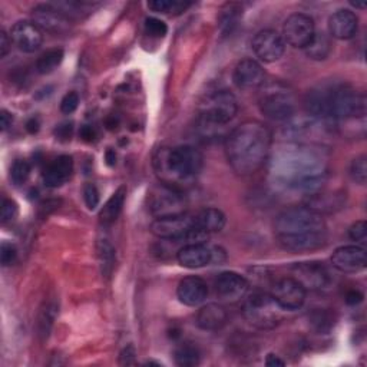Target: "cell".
Returning a JSON list of instances; mask_svg holds the SVG:
<instances>
[{
	"instance_id": "obj_1",
	"label": "cell",
	"mask_w": 367,
	"mask_h": 367,
	"mask_svg": "<svg viewBox=\"0 0 367 367\" xmlns=\"http://www.w3.org/2000/svg\"><path fill=\"white\" fill-rule=\"evenodd\" d=\"M268 173L279 185L307 194L315 192L327 180L329 153L311 143H286L270 155Z\"/></svg>"
},
{
	"instance_id": "obj_2",
	"label": "cell",
	"mask_w": 367,
	"mask_h": 367,
	"mask_svg": "<svg viewBox=\"0 0 367 367\" xmlns=\"http://www.w3.org/2000/svg\"><path fill=\"white\" fill-rule=\"evenodd\" d=\"M307 114L326 124L364 119L366 96L346 82H323L306 95Z\"/></svg>"
},
{
	"instance_id": "obj_3",
	"label": "cell",
	"mask_w": 367,
	"mask_h": 367,
	"mask_svg": "<svg viewBox=\"0 0 367 367\" xmlns=\"http://www.w3.org/2000/svg\"><path fill=\"white\" fill-rule=\"evenodd\" d=\"M272 153V132L258 120L242 122L226 139V155L238 175H251L267 162Z\"/></svg>"
},
{
	"instance_id": "obj_4",
	"label": "cell",
	"mask_w": 367,
	"mask_h": 367,
	"mask_svg": "<svg viewBox=\"0 0 367 367\" xmlns=\"http://www.w3.org/2000/svg\"><path fill=\"white\" fill-rule=\"evenodd\" d=\"M157 171L162 174L165 184L175 181H189L197 177L204 165L203 154L191 145H181L175 148L162 150L155 159Z\"/></svg>"
},
{
	"instance_id": "obj_5",
	"label": "cell",
	"mask_w": 367,
	"mask_h": 367,
	"mask_svg": "<svg viewBox=\"0 0 367 367\" xmlns=\"http://www.w3.org/2000/svg\"><path fill=\"white\" fill-rule=\"evenodd\" d=\"M276 235H299L326 231V221L322 214L306 205L290 207L281 211L274 221Z\"/></svg>"
},
{
	"instance_id": "obj_6",
	"label": "cell",
	"mask_w": 367,
	"mask_h": 367,
	"mask_svg": "<svg viewBox=\"0 0 367 367\" xmlns=\"http://www.w3.org/2000/svg\"><path fill=\"white\" fill-rule=\"evenodd\" d=\"M238 112L237 97L230 91H215L207 95L198 107L203 128H221L235 118Z\"/></svg>"
},
{
	"instance_id": "obj_7",
	"label": "cell",
	"mask_w": 367,
	"mask_h": 367,
	"mask_svg": "<svg viewBox=\"0 0 367 367\" xmlns=\"http://www.w3.org/2000/svg\"><path fill=\"white\" fill-rule=\"evenodd\" d=\"M258 107L265 118L283 122L295 118L297 112V100L286 85L276 82L263 88L258 97Z\"/></svg>"
},
{
	"instance_id": "obj_8",
	"label": "cell",
	"mask_w": 367,
	"mask_h": 367,
	"mask_svg": "<svg viewBox=\"0 0 367 367\" xmlns=\"http://www.w3.org/2000/svg\"><path fill=\"white\" fill-rule=\"evenodd\" d=\"M284 313L286 310H283L267 292H254L242 306L244 319L260 330L277 327L284 319Z\"/></svg>"
},
{
	"instance_id": "obj_9",
	"label": "cell",
	"mask_w": 367,
	"mask_h": 367,
	"mask_svg": "<svg viewBox=\"0 0 367 367\" xmlns=\"http://www.w3.org/2000/svg\"><path fill=\"white\" fill-rule=\"evenodd\" d=\"M194 228H197L195 217L187 212L159 217L151 224V233L155 237L173 241H182Z\"/></svg>"
},
{
	"instance_id": "obj_10",
	"label": "cell",
	"mask_w": 367,
	"mask_h": 367,
	"mask_svg": "<svg viewBox=\"0 0 367 367\" xmlns=\"http://www.w3.org/2000/svg\"><path fill=\"white\" fill-rule=\"evenodd\" d=\"M32 22L42 32L65 35L72 29V19L52 3L38 5L32 10Z\"/></svg>"
},
{
	"instance_id": "obj_11",
	"label": "cell",
	"mask_w": 367,
	"mask_h": 367,
	"mask_svg": "<svg viewBox=\"0 0 367 367\" xmlns=\"http://www.w3.org/2000/svg\"><path fill=\"white\" fill-rule=\"evenodd\" d=\"M150 207L157 218L185 212V201L182 194L175 187H171L168 184H164L151 192Z\"/></svg>"
},
{
	"instance_id": "obj_12",
	"label": "cell",
	"mask_w": 367,
	"mask_h": 367,
	"mask_svg": "<svg viewBox=\"0 0 367 367\" xmlns=\"http://www.w3.org/2000/svg\"><path fill=\"white\" fill-rule=\"evenodd\" d=\"M315 33L314 20L304 13H295L287 17L283 26V39L292 47L304 49Z\"/></svg>"
},
{
	"instance_id": "obj_13",
	"label": "cell",
	"mask_w": 367,
	"mask_h": 367,
	"mask_svg": "<svg viewBox=\"0 0 367 367\" xmlns=\"http://www.w3.org/2000/svg\"><path fill=\"white\" fill-rule=\"evenodd\" d=\"M270 296L286 311H295L306 302V288L292 277L281 279L273 284Z\"/></svg>"
},
{
	"instance_id": "obj_14",
	"label": "cell",
	"mask_w": 367,
	"mask_h": 367,
	"mask_svg": "<svg viewBox=\"0 0 367 367\" xmlns=\"http://www.w3.org/2000/svg\"><path fill=\"white\" fill-rule=\"evenodd\" d=\"M295 277L306 290H325L331 284V276L326 265L319 261L297 263L291 267Z\"/></svg>"
},
{
	"instance_id": "obj_15",
	"label": "cell",
	"mask_w": 367,
	"mask_h": 367,
	"mask_svg": "<svg viewBox=\"0 0 367 367\" xmlns=\"http://www.w3.org/2000/svg\"><path fill=\"white\" fill-rule=\"evenodd\" d=\"M253 52L264 63H273L279 61L286 51V42L283 36L272 29H265L258 32L253 42Z\"/></svg>"
},
{
	"instance_id": "obj_16",
	"label": "cell",
	"mask_w": 367,
	"mask_h": 367,
	"mask_svg": "<svg viewBox=\"0 0 367 367\" xmlns=\"http://www.w3.org/2000/svg\"><path fill=\"white\" fill-rule=\"evenodd\" d=\"M215 295L226 303H237L246 297L249 291V281L234 272H224L218 274L214 281Z\"/></svg>"
},
{
	"instance_id": "obj_17",
	"label": "cell",
	"mask_w": 367,
	"mask_h": 367,
	"mask_svg": "<svg viewBox=\"0 0 367 367\" xmlns=\"http://www.w3.org/2000/svg\"><path fill=\"white\" fill-rule=\"evenodd\" d=\"M10 38L19 51L24 54H33L39 51L43 43V32L32 20H20L15 23Z\"/></svg>"
},
{
	"instance_id": "obj_18",
	"label": "cell",
	"mask_w": 367,
	"mask_h": 367,
	"mask_svg": "<svg viewBox=\"0 0 367 367\" xmlns=\"http://www.w3.org/2000/svg\"><path fill=\"white\" fill-rule=\"evenodd\" d=\"M330 261L336 270L341 273H359L364 270L367 263L366 250L359 246H343L333 253Z\"/></svg>"
},
{
	"instance_id": "obj_19",
	"label": "cell",
	"mask_w": 367,
	"mask_h": 367,
	"mask_svg": "<svg viewBox=\"0 0 367 367\" xmlns=\"http://www.w3.org/2000/svg\"><path fill=\"white\" fill-rule=\"evenodd\" d=\"M279 246L291 253H307L319 250L326 246L327 234L311 233V234H299V235H276Z\"/></svg>"
},
{
	"instance_id": "obj_20",
	"label": "cell",
	"mask_w": 367,
	"mask_h": 367,
	"mask_svg": "<svg viewBox=\"0 0 367 367\" xmlns=\"http://www.w3.org/2000/svg\"><path fill=\"white\" fill-rule=\"evenodd\" d=\"M265 73L263 66L254 59H242L234 69L233 81L237 88L249 91L264 85Z\"/></svg>"
},
{
	"instance_id": "obj_21",
	"label": "cell",
	"mask_w": 367,
	"mask_h": 367,
	"mask_svg": "<svg viewBox=\"0 0 367 367\" xmlns=\"http://www.w3.org/2000/svg\"><path fill=\"white\" fill-rule=\"evenodd\" d=\"M359 29V17L349 9H340L329 19V33L334 39L349 40L354 38Z\"/></svg>"
},
{
	"instance_id": "obj_22",
	"label": "cell",
	"mask_w": 367,
	"mask_h": 367,
	"mask_svg": "<svg viewBox=\"0 0 367 367\" xmlns=\"http://www.w3.org/2000/svg\"><path fill=\"white\" fill-rule=\"evenodd\" d=\"M346 203V194L343 191H334V192H310L307 194L304 205L310 210L319 212V214H330L340 208L345 207Z\"/></svg>"
},
{
	"instance_id": "obj_23",
	"label": "cell",
	"mask_w": 367,
	"mask_h": 367,
	"mask_svg": "<svg viewBox=\"0 0 367 367\" xmlns=\"http://www.w3.org/2000/svg\"><path fill=\"white\" fill-rule=\"evenodd\" d=\"M177 296L180 302L185 306L189 307L200 306L205 302L208 296V286L203 279L189 276L180 281L177 288Z\"/></svg>"
},
{
	"instance_id": "obj_24",
	"label": "cell",
	"mask_w": 367,
	"mask_h": 367,
	"mask_svg": "<svg viewBox=\"0 0 367 367\" xmlns=\"http://www.w3.org/2000/svg\"><path fill=\"white\" fill-rule=\"evenodd\" d=\"M73 173V159L69 155H61L47 165L43 173V182L49 188L62 187L69 181Z\"/></svg>"
},
{
	"instance_id": "obj_25",
	"label": "cell",
	"mask_w": 367,
	"mask_h": 367,
	"mask_svg": "<svg viewBox=\"0 0 367 367\" xmlns=\"http://www.w3.org/2000/svg\"><path fill=\"white\" fill-rule=\"evenodd\" d=\"M178 263L185 268H201L211 264L212 253L205 244H185L177 254Z\"/></svg>"
},
{
	"instance_id": "obj_26",
	"label": "cell",
	"mask_w": 367,
	"mask_h": 367,
	"mask_svg": "<svg viewBox=\"0 0 367 367\" xmlns=\"http://www.w3.org/2000/svg\"><path fill=\"white\" fill-rule=\"evenodd\" d=\"M227 320H228L227 310L221 304L217 303H210L201 307L197 314V319H195L197 326L201 330H207V331H215L223 329Z\"/></svg>"
},
{
	"instance_id": "obj_27",
	"label": "cell",
	"mask_w": 367,
	"mask_h": 367,
	"mask_svg": "<svg viewBox=\"0 0 367 367\" xmlns=\"http://www.w3.org/2000/svg\"><path fill=\"white\" fill-rule=\"evenodd\" d=\"M197 228L205 231L207 234L219 233L226 227V215L218 208H204L194 214Z\"/></svg>"
},
{
	"instance_id": "obj_28",
	"label": "cell",
	"mask_w": 367,
	"mask_h": 367,
	"mask_svg": "<svg viewBox=\"0 0 367 367\" xmlns=\"http://www.w3.org/2000/svg\"><path fill=\"white\" fill-rule=\"evenodd\" d=\"M125 197H127V188L120 187L118 188L112 195L111 198L107 201L104 208L100 212V219L104 226H109L114 221H116V218L122 212L125 204Z\"/></svg>"
},
{
	"instance_id": "obj_29",
	"label": "cell",
	"mask_w": 367,
	"mask_h": 367,
	"mask_svg": "<svg viewBox=\"0 0 367 367\" xmlns=\"http://www.w3.org/2000/svg\"><path fill=\"white\" fill-rule=\"evenodd\" d=\"M331 49V38L325 32H315L311 42L304 47V51L313 61H325L330 56Z\"/></svg>"
},
{
	"instance_id": "obj_30",
	"label": "cell",
	"mask_w": 367,
	"mask_h": 367,
	"mask_svg": "<svg viewBox=\"0 0 367 367\" xmlns=\"http://www.w3.org/2000/svg\"><path fill=\"white\" fill-rule=\"evenodd\" d=\"M242 16V6L238 3H227L219 12L218 28L223 36L233 33Z\"/></svg>"
},
{
	"instance_id": "obj_31",
	"label": "cell",
	"mask_w": 367,
	"mask_h": 367,
	"mask_svg": "<svg viewBox=\"0 0 367 367\" xmlns=\"http://www.w3.org/2000/svg\"><path fill=\"white\" fill-rule=\"evenodd\" d=\"M58 315V304L55 302H47L42 307L38 319V334L42 340L49 337V333L52 330V326Z\"/></svg>"
},
{
	"instance_id": "obj_32",
	"label": "cell",
	"mask_w": 367,
	"mask_h": 367,
	"mask_svg": "<svg viewBox=\"0 0 367 367\" xmlns=\"http://www.w3.org/2000/svg\"><path fill=\"white\" fill-rule=\"evenodd\" d=\"M63 51L61 47L49 49L45 54H42L36 61V70L40 75H47V73L54 72L63 61Z\"/></svg>"
},
{
	"instance_id": "obj_33",
	"label": "cell",
	"mask_w": 367,
	"mask_h": 367,
	"mask_svg": "<svg viewBox=\"0 0 367 367\" xmlns=\"http://www.w3.org/2000/svg\"><path fill=\"white\" fill-rule=\"evenodd\" d=\"M97 257H100L102 276L111 277L115 267V250L108 240L97 241Z\"/></svg>"
},
{
	"instance_id": "obj_34",
	"label": "cell",
	"mask_w": 367,
	"mask_h": 367,
	"mask_svg": "<svg viewBox=\"0 0 367 367\" xmlns=\"http://www.w3.org/2000/svg\"><path fill=\"white\" fill-rule=\"evenodd\" d=\"M200 350L192 343H184L175 350V363L181 367H195L200 364Z\"/></svg>"
},
{
	"instance_id": "obj_35",
	"label": "cell",
	"mask_w": 367,
	"mask_h": 367,
	"mask_svg": "<svg viewBox=\"0 0 367 367\" xmlns=\"http://www.w3.org/2000/svg\"><path fill=\"white\" fill-rule=\"evenodd\" d=\"M189 6V2H181V0H154V2L148 3V8L151 10L164 15H180Z\"/></svg>"
},
{
	"instance_id": "obj_36",
	"label": "cell",
	"mask_w": 367,
	"mask_h": 367,
	"mask_svg": "<svg viewBox=\"0 0 367 367\" xmlns=\"http://www.w3.org/2000/svg\"><path fill=\"white\" fill-rule=\"evenodd\" d=\"M52 5H55L59 10H62L70 19L73 16H81L84 13H89L93 9V6H96L92 2H81V0H78V2H75V0H69V2H58Z\"/></svg>"
},
{
	"instance_id": "obj_37",
	"label": "cell",
	"mask_w": 367,
	"mask_h": 367,
	"mask_svg": "<svg viewBox=\"0 0 367 367\" xmlns=\"http://www.w3.org/2000/svg\"><path fill=\"white\" fill-rule=\"evenodd\" d=\"M32 166L26 159H16L10 168V181L13 185L20 187L31 177Z\"/></svg>"
},
{
	"instance_id": "obj_38",
	"label": "cell",
	"mask_w": 367,
	"mask_h": 367,
	"mask_svg": "<svg viewBox=\"0 0 367 367\" xmlns=\"http://www.w3.org/2000/svg\"><path fill=\"white\" fill-rule=\"evenodd\" d=\"M310 323L315 331L327 333L331 330L334 325V319H333V314L326 310H315L310 315Z\"/></svg>"
},
{
	"instance_id": "obj_39",
	"label": "cell",
	"mask_w": 367,
	"mask_h": 367,
	"mask_svg": "<svg viewBox=\"0 0 367 367\" xmlns=\"http://www.w3.org/2000/svg\"><path fill=\"white\" fill-rule=\"evenodd\" d=\"M350 175L353 181H356L360 185H364L367 181V158L366 155H360L356 159H353L350 165Z\"/></svg>"
},
{
	"instance_id": "obj_40",
	"label": "cell",
	"mask_w": 367,
	"mask_h": 367,
	"mask_svg": "<svg viewBox=\"0 0 367 367\" xmlns=\"http://www.w3.org/2000/svg\"><path fill=\"white\" fill-rule=\"evenodd\" d=\"M145 32L153 38H164L168 33V26L157 17H148L145 20Z\"/></svg>"
},
{
	"instance_id": "obj_41",
	"label": "cell",
	"mask_w": 367,
	"mask_h": 367,
	"mask_svg": "<svg viewBox=\"0 0 367 367\" xmlns=\"http://www.w3.org/2000/svg\"><path fill=\"white\" fill-rule=\"evenodd\" d=\"M17 258V250L15 247V244L3 241L2 247H0V263L3 267L12 265Z\"/></svg>"
},
{
	"instance_id": "obj_42",
	"label": "cell",
	"mask_w": 367,
	"mask_h": 367,
	"mask_svg": "<svg viewBox=\"0 0 367 367\" xmlns=\"http://www.w3.org/2000/svg\"><path fill=\"white\" fill-rule=\"evenodd\" d=\"M84 200L88 207V210H95L97 205H100L101 197H100V191L93 185V184H86L84 187Z\"/></svg>"
},
{
	"instance_id": "obj_43",
	"label": "cell",
	"mask_w": 367,
	"mask_h": 367,
	"mask_svg": "<svg viewBox=\"0 0 367 367\" xmlns=\"http://www.w3.org/2000/svg\"><path fill=\"white\" fill-rule=\"evenodd\" d=\"M79 107V95L77 92H68L61 102V111L65 115L75 112Z\"/></svg>"
},
{
	"instance_id": "obj_44",
	"label": "cell",
	"mask_w": 367,
	"mask_h": 367,
	"mask_svg": "<svg viewBox=\"0 0 367 367\" xmlns=\"http://www.w3.org/2000/svg\"><path fill=\"white\" fill-rule=\"evenodd\" d=\"M19 214V208L17 204L12 200H3L2 203V211H0V217H2V223H10L13 219L17 217Z\"/></svg>"
},
{
	"instance_id": "obj_45",
	"label": "cell",
	"mask_w": 367,
	"mask_h": 367,
	"mask_svg": "<svg viewBox=\"0 0 367 367\" xmlns=\"http://www.w3.org/2000/svg\"><path fill=\"white\" fill-rule=\"evenodd\" d=\"M366 235H367V224H366V221H357L349 230V237L353 241H364Z\"/></svg>"
},
{
	"instance_id": "obj_46",
	"label": "cell",
	"mask_w": 367,
	"mask_h": 367,
	"mask_svg": "<svg viewBox=\"0 0 367 367\" xmlns=\"http://www.w3.org/2000/svg\"><path fill=\"white\" fill-rule=\"evenodd\" d=\"M72 132H73L72 122H63V124H61L55 128V136H56V139H59L62 142L69 141L72 136Z\"/></svg>"
},
{
	"instance_id": "obj_47",
	"label": "cell",
	"mask_w": 367,
	"mask_h": 367,
	"mask_svg": "<svg viewBox=\"0 0 367 367\" xmlns=\"http://www.w3.org/2000/svg\"><path fill=\"white\" fill-rule=\"evenodd\" d=\"M135 356H136V352H135L134 346H128V348H125L124 350L120 352L119 363L120 364H135L136 363Z\"/></svg>"
},
{
	"instance_id": "obj_48",
	"label": "cell",
	"mask_w": 367,
	"mask_h": 367,
	"mask_svg": "<svg viewBox=\"0 0 367 367\" xmlns=\"http://www.w3.org/2000/svg\"><path fill=\"white\" fill-rule=\"evenodd\" d=\"M10 45H12V38H9V35L5 31H2V33H0V58H5L9 54Z\"/></svg>"
},
{
	"instance_id": "obj_49",
	"label": "cell",
	"mask_w": 367,
	"mask_h": 367,
	"mask_svg": "<svg viewBox=\"0 0 367 367\" xmlns=\"http://www.w3.org/2000/svg\"><path fill=\"white\" fill-rule=\"evenodd\" d=\"M345 300L349 306H357L363 302V292H360L359 290H350L346 295Z\"/></svg>"
},
{
	"instance_id": "obj_50",
	"label": "cell",
	"mask_w": 367,
	"mask_h": 367,
	"mask_svg": "<svg viewBox=\"0 0 367 367\" xmlns=\"http://www.w3.org/2000/svg\"><path fill=\"white\" fill-rule=\"evenodd\" d=\"M12 122L13 116L10 112H8L6 109L0 112V127H2V131H6L9 127H12Z\"/></svg>"
},
{
	"instance_id": "obj_51",
	"label": "cell",
	"mask_w": 367,
	"mask_h": 367,
	"mask_svg": "<svg viewBox=\"0 0 367 367\" xmlns=\"http://www.w3.org/2000/svg\"><path fill=\"white\" fill-rule=\"evenodd\" d=\"M79 136H81L85 142H92V141L95 139L96 134H95V130H93L92 127H89V125H84V127L81 128Z\"/></svg>"
},
{
	"instance_id": "obj_52",
	"label": "cell",
	"mask_w": 367,
	"mask_h": 367,
	"mask_svg": "<svg viewBox=\"0 0 367 367\" xmlns=\"http://www.w3.org/2000/svg\"><path fill=\"white\" fill-rule=\"evenodd\" d=\"M265 366H268V367H279L280 366L281 367V366H286V361L281 360L277 354L270 353L265 359Z\"/></svg>"
},
{
	"instance_id": "obj_53",
	"label": "cell",
	"mask_w": 367,
	"mask_h": 367,
	"mask_svg": "<svg viewBox=\"0 0 367 367\" xmlns=\"http://www.w3.org/2000/svg\"><path fill=\"white\" fill-rule=\"evenodd\" d=\"M39 127H40V122L36 116L31 118L28 122H26V130L29 134H36L39 131Z\"/></svg>"
},
{
	"instance_id": "obj_54",
	"label": "cell",
	"mask_w": 367,
	"mask_h": 367,
	"mask_svg": "<svg viewBox=\"0 0 367 367\" xmlns=\"http://www.w3.org/2000/svg\"><path fill=\"white\" fill-rule=\"evenodd\" d=\"M105 159H107V164H108L109 166H114V165L116 164V154H115V151L109 148V150L107 151V154H105Z\"/></svg>"
},
{
	"instance_id": "obj_55",
	"label": "cell",
	"mask_w": 367,
	"mask_h": 367,
	"mask_svg": "<svg viewBox=\"0 0 367 367\" xmlns=\"http://www.w3.org/2000/svg\"><path fill=\"white\" fill-rule=\"evenodd\" d=\"M353 6H356V8H359V9H364L366 8V3H352Z\"/></svg>"
}]
</instances>
